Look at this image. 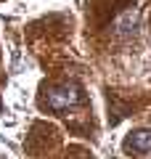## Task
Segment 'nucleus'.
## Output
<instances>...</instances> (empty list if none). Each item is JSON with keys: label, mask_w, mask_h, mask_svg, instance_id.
Wrapping results in <instances>:
<instances>
[{"label": "nucleus", "mask_w": 151, "mask_h": 159, "mask_svg": "<svg viewBox=\"0 0 151 159\" xmlns=\"http://www.w3.org/2000/svg\"><path fill=\"white\" fill-rule=\"evenodd\" d=\"M125 148H127V151H135V154L151 151V130H135V133H130V138L125 141Z\"/></svg>", "instance_id": "2"}, {"label": "nucleus", "mask_w": 151, "mask_h": 159, "mask_svg": "<svg viewBox=\"0 0 151 159\" xmlns=\"http://www.w3.org/2000/svg\"><path fill=\"white\" fill-rule=\"evenodd\" d=\"M82 101V88L77 82H64V85L50 88L48 96H45V106H50L53 111H64V109H72Z\"/></svg>", "instance_id": "1"}, {"label": "nucleus", "mask_w": 151, "mask_h": 159, "mask_svg": "<svg viewBox=\"0 0 151 159\" xmlns=\"http://www.w3.org/2000/svg\"><path fill=\"white\" fill-rule=\"evenodd\" d=\"M135 21H138V13H135V11H127L117 24H114V29H117V34H127L130 29L135 27Z\"/></svg>", "instance_id": "3"}]
</instances>
